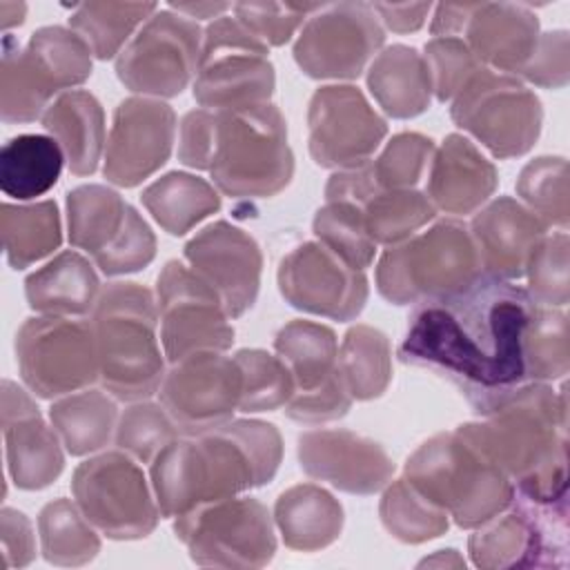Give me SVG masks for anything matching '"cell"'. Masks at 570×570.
Returning a JSON list of instances; mask_svg holds the SVG:
<instances>
[{"label":"cell","instance_id":"cell-1","mask_svg":"<svg viewBox=\"0 0 570 570\" xmlns=\"http://www.w3.org/2000/svg\"><path fill=\"white\" fill-rule=\"evenodd\" d=\"M534 307L525 287L483 274L461 292L419 303L399 358L450 381L485 416L528 383L523 332Z\"/></svg>","mask_w":570,"mask_h":570},{"label":"cell","instance_id":"cell-2","mask_svg":"<svg viewBox=\"0 0 570 570\" xmlns=\"http://www.w3.org/2000/svg\"><path fill=\"white\" fill-rule=\"evenodd\" d=\"M283 461L274 423L232 419L225 425L176 439L151 461V488L160 517L176 519L198 505L238 497L269 483Z\"/></svg>","mask_w":570,"mask_h":570},{"label":"cell","instance_id":"cell-3","mask_svg":"<svg viewBox=\"0 0 570 570\" xmlns=\"http://www.w3.org/2000/svg\"><path fill=\"white\" fill-rule=\"evenodd\" d=\"M512 481L517 494L550 503L568 497V396L528 381L483 421L456 428Z\"/></svg>","mask_w":570,"mask_h":570},{"label":"cell","instance_id":"cell-4","mask_svg":"<svg viewBox=\"0 0 570 570\" xmlns=\"http://www.w3.org/2000/svg\"><path fill=\"white\" fill-rule=\"evenodd\" d=\"M156 294L134 281L107 283L91 312L100 383L118 401H145L165 379Z\"/></svg>","mask_w":570,"mask_h":570},{"label":"cell","instance_id":"cell-5","mask_svg":"<svg viewBox=\"0 0 570 570\" xmlns=\"http://www.w3.org/2000/svg\"><path fill=\"white\" fill-rule=\"evenodd\" d=\"M403 476L463 530L485 523L517 494L508 474L459 430L421 443L407 456Z\"/></svg>","mask_w":570,"mask_h":570},{"label":"cell","instance_id":"cell-6","mask_svg":"<svg viewBox=\"0 0 570 570\" xmlns=\"http://www.w3.org/2000/svg\"><path fill=\"white\" fill-rule=\"evenodd\" d=\"M214 187L232 198H272L294 176L287 122L272 102L214 111L207 169Z\"/></svg>","mask_w":570,"mask_h":570},{"label":"cell","instance_id":"cell-7","mask_svg":"<svg viewBox=\"0 0 570 570\" xmlns=\"http://www.w3.org/2000/svg\"><path fill=\"white\" fill-rule=\"evenodd\" d=\"M91 56L87 42L60 24L40 27L24 47L13 36H4L0 67L2 122L18 125L42 118L60 94L89 80Z\"/></svg>","mask_w":570,"mask_h":570},{"label":"cell","instance_id":"cell-8","mask_svg":"<svg viewBox=\"0 0 570 570\" xmlns=\"http://www.w3.org/2000/svg\"><path fill=\"white\" fill-rule=\"evenodd\" d=\"M481 276L470 229L456 218H443L390 245L376 263V289L392 305H419L450 296Z\"/></svg>","mask_w":570,"mask_h":570},{"label":"cell","instance_id":"cell-9","mask_svg":"<svg viewBox=\"0 0 570 570\" xmlns=\"http://www.w3.org/2000/svg\"><path fill=\"white\" fill-rule=\"evenodd\" d=\"M269 47L236 16H220L203 31L194 100L209 111L267 105L276 89Z\"/></svg>","mask_w":570,"mask_h":570},{"label":"cell","instance_id":"cell-10","mask_svg":"<svg viewBox=\"0 0 570 570\" xmlns=\"http://www.w3.org/2000/svg\"><path fill=\"white\" fill-rule=\"evenodd\" d=\"M468 552L483 570L568 568L566 497L539 503L514 494L505 510L474 528Z\"/></svg>","mask_w":570,"mask_h":570},{"label":"cell","instance_id":"cell-11","mask_svg":"<svg viewBox=\"0 0 570 570\" xmlns=\"http://www.w3.org/2000/svg\"><path fill=\"white\" fill-rule=\"evenodd\" d=\"M450 116L456 127L501 160L528 154L543 125L539 96L517 76L497 73L488 67L476 71L452 98Z\"/></svg>","mask_w":570,"mask_h":570},{"label":"cell","instance_id":"cell-12","mask_svg":"<svg viewBox=\"0 0 570 570\" xmlns=\"http://www.w3.org/2000/svg\"><path fill=\"white\" fill-rule=\"evenodd\" d=\"M274 517L252 497L198 505L174 519V534L203 568H263L276 554Z\"/></svg>","mask_w":570,"mask_h":570},{"label":"cell","instance_id":"cell-13","mask_svg":"<svg viewBox=\"0 0 570 570\" xmlns=\"http://www.w3.org/2000/svg\"><path fill=\"white\" fill-rule=\"evenodd\" d=\"M73 501L91 525L114 541L149 537L160 519L154 488L138 461L122 450L82 461L71 476Z\"/></svg>","mask_w":570,"mask_h":570},{"label":"cell","instance_id":"cell-14","mask_svg":"<svg viewBox=\"0 0 570 570\" xmlns=\"http://www.w3.org/2000/svg\"><path fill=\"white\" fill-rule=\"evenodd\" d=\"M16 361L22 383L40 399L80 392L100 379L91 321L31 316L16 334Z\"/></svg>","mask_w":570,"mask_h":570},{"label":"cell","instance_id":"cell-15","mask_svg":"<svg viewBox=\"0 0 570 570\" xmlns=\"http://www.w3.org/2000/svg\"><path fill=\"white\" fill-rule=\"evenodd\" d=\"M203 45L196 20L158 9L116 58L118 80L136 96L174 98L194 82Z\"/></svg>","mask_w":570,"mask_h":570},{"label":"cell","instance_id":"cell-16","mask_svg":"<svg viewBox=\"0 0 570 570\" xmlns=\"http://www.w3.org/2000/svg\"><path fill=\"white\" fill-rule=\"evenodd\" d=\"M160 343L167 363L198 352H227L234 327L220 296L189 267L167 261L156 281Z\"/></svg>","mask_w":570,"mask_h":570},{"label":"cell","instance_id":"cell-17","mask_svg":"<svg viewBox=\"0 0 570 570\" xmlns=\"http://www.w3.org/2000/svg\"><path fill=\"white\" fill-rule=\"evenodd\" d=\"M385 42V29L367 2L323 4L296 42L294 62L314 80H354Z\"/></svg>","mask_w":570,"mask_h":570},{"label":"cell","instance_id":"cell-18","mask_svg":"<svg viewBox=\"0 0 570 570\" xmlns=\"http://www.w3.org/2000/svg\"><path fill=\"white\" fill-rule=\"evenodd\" d=\"M307 147L318 167L354 169L372 160L387 136L385 118L354 85H323L307 107Z\"/></svg>","mask_w":570,"mask_h":570},{"label":"cell","instance_id":"cell-19","mask_svg":"<svg viewBox=\"0 0 570 570\" xmlns=\"http://www.w3.org/2000/svg\"><path fill=\"white\" fill-rule=\"evenodd\" d=\"M243 376L234 356L198 352L165 372L158 396L178 432L198 436L234 419L240 405Z\"/></svg>","mask_w":570,"mask_h":570},{"label":"cell","instance_id":"cell-20","mask_svg":"<svg viewBox=\"0 0 570 570\" xmlns=\"http://www.w3.org/2000/svg\"><path fill=\"white\" fill-rule=\"evenodd\" d=\"M276 283L292 307L338 323L354 321L370 296L365 272L350 267L318 240L287 252L278 263Z\"/></svg>","mask_w":570,"mask_h":570},{"label":"cell","instance_id":"cell-21","mask_svg":"<svg viewBox=\"0 0 570 570\" xmlns=\"http://www.w3.org/2000/svg\"><path fill=\"white\" fill-rule=\"evenodd\" d=\"M176 114L158 98L129 96L114 109L107 134L102 174L116 187H136L154 176L171 156Z\"/></svg>","mask_w":570,"mask_h":570},{"label":"cell","instance_id":"cell-22","mask_svg":"<svg viewBox=\"0 0 570 570\" xmlns=\"http://www.w3.org/2000/svg\"><path fill=\"white\" fill-rule=\"evenodd\" d=\"M187 265L220 296L229 318L243 316L258 296L263 254L245 229L214 220L185 245Z\"/></svg>","mask_w":570,"mask_h":570},{"label":"cell","instance_id":"cell-23","mask_svg":"<svg viewBox=\"0 0 570 570\" xmlns=\"http://www.w3.org/2000/svg\"><path fill=\"white\" fill-rule=\"evenodd\" d=\"M296 454L307 476L361 497L381 492L396 470L381 443L352 430H307Z\"/></svg>","mask_w":570,"mask_h":570},{"label":"cell","instance_id":"cell-24","mask_svg":"<svg viewBox=\"0 0 570 570\" xmlns=\"http://www.w3.org/2000/svg\"><path fill=\"white\" fill-rule=\"evenodd\" d=\"M0 425L11 481L20 490L51 485L65 470V445L29 392L9 379L0 385Z\"/></svg>","mask_w":570,"mask_h":570},{"label":"cell","instance_id":"cell-25","mask_svg":"<svg viewBox=\"0 0 570 570\" xmlns=\"http://www.w3.org/2000/svg\"><path fill=\"white\" fill-rule=\"evenodd\" d=\"M481 272L501 281H519L530 254L548 234V225L521 200L499 196L488 200L468 225Z\"/></svg>","mask_w":570,"mask_h":570},{"label":"cell","instance_id":"cell-26","mask_svg":"<svg viewBox=\"0 0 570 570\" xmlns=\"http://www.w3.org/2000/svg\"><path fill=\"white\" fill-rule=\"evenodd\" d=\"M539 36V18L530 4L474 2L461 38L483 67L519 78Z\"/></svg>","mask_w":570,"mask_h":570},{"label":"cell","instance_id":"cell-27","mask_svg":"<svg viewBox=\"0 0 570 570\" xmlns=\"http://www.w3.org/2000/svg\"><path fill=\"white\" fill-rule=\"evenodd\" d=\"M499 174L492 160L463 134H448L434 151L425 196L436 212L468 216L479 212L497 191Z\"/></svg>","mask_w":570,"mask_h":570},{"label":"cell","instance_id":"cell-28","mask_svg":"<svg viewBox=\"0 0 570 570\" xmlns=\"http://www.w3.org/2000/svg\"><path fill=\"white\" fill-rule=\"evenodd\" d=\"M47 134L60 145L73 176H91L105 156V109L85 89L60 94L40 118Z\"/></svg>","mask_w":570,"mask_h":570},{"label":"cell","instance_id":"cell-29","mask_svg":"<svg viewBox=\"0 0 570 570\" xmlns=\"http://www.w3.org/2000/svg\"><path fill=\"white\" fill-rule=\"evenodd\" d=\"M100 289L94 263L76 249L60 252L24 281L29 307L45 316L73 318L91 314Z\"/></svg>","mask_w":570,"mask_h":570},{"label":"cell","instance_id":"cell-30","mask_svg":"<svg viewBox=\"0 0 570 570\" xmlns=\"http://www.w3.org/2000/svg\"><path fill=\"white\" fill-rule=\"evenodd\" d=\"M272 517L283 543L296 552H318L332 546L345 523L341 501L316 483L283 490Z\"/></svg>","mask_w":570,"mask_h":570},{"label":"cell","instance_id":"cell-31","mask_svg":"<svg viewBox=\"0 0 570 570\" xmlns=\"http://www.w3.org/2000/svg\"><path fill=\"white\" fill-rule=\"evenodd\" d=\"M367 89L387 116L399 120L421 116L432 102V78L423 53L401 42L381 49L367 67Z\"/></svg>","mask_w":570,"mask_h":570},{"label":"cell","instance_id":"cell-32","mask_svg":"<svg viewBox=\"0 0 570 570\" xmlns=\"http://www.w3.org/2000/svg\"><path fill=\"white\" fill-rule=\"evenodd\" d=\"M145 209L171 236H185L220 209L218 189L189 171H169L140 194Z\"/></svg>","mask_w":570,"mask_h":570},{"label":"cell","instance_id":"cell-33","mask_svg":"<svg viewBox=\"0 0 570 570\" xmlns=\"http://www.w3.org/2000/svg\"><path fill=\"white\" fill-rule=\"evenodd\" d=\"M65 165V154L51 136H13L0 149V189L16 200H33L58 183Z\"/></svg>","mask_w":570,"mask_h":570},{"label":"cell","instance_id":"cell-34","mask_svg":"<svg viewBox=\"0 0 570 570\" xmlns=\"http://www.w3.org/2000/svg\"><path fill=\"white\" fill-rule=\"evenodd\" d=\"M49 421L65 450L71 456H85L111 441L118 425V407L107 390L85 387L56 399L49 407Z\"/></svg>","mask_w":570,"mask_h":570},{"label":"cell","instance_id":"cell-35","mask_svg":"<svg viewBox=\"0 0 570 570\" xmlns=\"http://www.w3.org/2000/svg\"><path fill=\"white\" fill-rule=\"evenodd\" d=\"M129 203L107 185H78L67 194V236L91 258L102 254L122 232Z\"/></svg>","mask_w":570,"mask_h":570},{"label":"cell","instance_id":"cell-36","mask_svg":"<svg viewBox=\"0 0 570 570\" xmlns=\"http://www.w3.org/2000/svg\"><path fill=\"white\" fill-rule=\"evenodd\" d=\"M274 350L294 379V394L316 390L338 367L336 334L323 323L305 318L285 323L274 336Z\"/></svg>","mask_w":570,"mask_h":570},{"label":"cell","instance_id":"cell-37","mask_svg":"<svg viewBox=\"0 0 570 570\" xmlns=\"http://www.w3.org/2000/svg\"><path fill=\"white\" fill-rule=\"evenodd\" d=\"M0 236L7 263L13 269H24L62 243V225L56 200H38L27 205L2 203Z\"/></svg>","mask_w":570,"mask_h":570},{"label":"cell","instance_id":"cell-38","mask_svg":"<svg viewBox=\"0 0 570 570\" xmlns=\"http://www.w3.org/2000/svg\"><path fill=\"white\" fill-rule=\"evenodd\" d=\"M336 365L352 399H379L392 381L390 338L379 327L356 323L343 336Z\"/></svg>","mask_w":570,"mask_h":570},{"label":"cell","instance_id":"cell-39","mask_svg":"<svg viewBox=\"0 0 570 570\" xmlns=\"http://www.w3.org/2000/svg\"><path fill=\"white\" fill-rule=\"evenodd\" d=\"M156 11V2H82L69 16V29L98 60H111Z\"/></svg>","mask_w":570,"mask_h":570},{"label":"cell","instance_id":"cell-40","mask_svg":"<svg viewBox=\"0 0 570 570\" xmlns=\"http://www.w3.org/2000/svg\"><path fill=\"white\" fill-rule=\"evenodd\" d=\"M40 552L47 563L76 568L94 561L100 552V537L76 501L53 499L38 514Z\"/></svg>","mask_w":570,"mask_h":570},{"label":"cell","instance_id":"cell-41","mask_svg":"<svg viewBox=\"0 0 570 570\" xmlns=\"http://www.w3.org/2000/svg\"><path fill=\"white\" fill-rule=\"evenodd\" d=\"M383 528L401 543H425L448 532L450 517L445 510L425 499L405 476L383 488L379 503Z\"/></svg>","mask_w":570,"mask_h":570},{"label":"cell","instance_id":"cell-42","mask_svg":"<svg viewBox=\"0 0 570 570\" xmlns=\"http://www.w3.org/2000/svg\"><path fill=\"white\" fill-rule=\"evenodd\" d=\"M376 245H396L434 220L436 209L419 189H374L361 205Z\"/></svg>","mask_w":570,"mask_h":570},{"label":"cell","instance_id":"cell-43","mask_svg":"<svg viewBox=\"0 0 570 570\" xmlns=\"http://www.w3.org/2000/svg\"><path fill=\"white\" fill-rule=\"evenodd\" d=\"M523 361L528 381L548 383L568 374L570 343L563 307H534L523 332Z\"/></svg>","mask_w":570,"mask_h":570},{"label":"cell","instance_id":"cell-44","mask_svg":"<svg viewBox=\"0 0 570 570\" xmlns=\"http://www.w3.org/2000/svg\"><path fill=\"white\" fill-rule=\"evenodd\" d=\"M312 229L316 240L350 267L365 272V267L372 265L379 245L372 240L363 209L356 203L325 200V205L314 214Z\"/></svg>","mask_w":570,"mask_h":570},{"label":"cell","instance_id":"cell-45","mask_svg":"<svg viewBox=\"0 0 570 570\" xmlns=\"http://www.w3.org/2000/svg\"><path fill=\"white\" fill-rule=\"evenodd\" d=\"M521 203L548 227L566 232L570 223L568 205V160L563 156L532 158L517 178Z\"/></svg>","mask_w":570,"mask_h":570},{"label":"cell","instance_id":"cell-46","mask_svg":"<svg viewBox=\"0 0 570 570\" xmlns=\"http://www.w3.org/2000/svg\"><path fill=\"white\" fill-rule=\"evenodd\" d=\"M234 361L243 376L238 412H272L289 403L296 390L294 379L276 354L258 347H245L234 354Z\"/></svg>","mask_w":570,"mask_h":570},{"label":"cell","instance_id":"cell-47","mask_svg":"<svg viewBox=\"0 0 570 570\" xmlns=\"http://www.w3.org/2000/svg\"><path fill=\"white\" fill-rule=\"evenodd\" d=\"M528 296L541 307H566L570 301V236L546 234L525 265Z\"/></svg>","mask_w":570,"mask_h":570},{"label":"cell","instance_id":"cell-48","mask_svg":"<svg viewBox=\"0 0 570 570\" xmlns=\"http://www.w3.org/2000/svg\"><path fill=\"white\" fill-rule=\"evenodd\" d=\"M178 428L160 403L134 401L118 416L116 445L138 463H151L160 450L178 439Z\"/></svg>","mask_w":570,"mask_h":570},{"label":"cell","instance_id":"cell-49","mask_svg":"<svg viewBox=\"0 0 570 570\" xmlns=\"http://www.w3.org/2000/svg\"><path fill=\"white\" fill-rule=\"evenodd\" d=\"M434 151L432 138L419 131L392 136L383 151L367 163L374 185L379 189H414L428 171Z\"/></svg>","mask_w":570,"mask_h":570},{"label":"cell","instance_id":"cell-50","mask_svg":"<svg viewBox=\"0 0 570 570\" xmlns=\"http://www.w3.org/2000/svg\"><path fill=\"white\" fill-rule=\"evenodd\" d=\"M423 58L430 69L432 94L439 102H452L468 80L483 69L463 38H432L425 42Z\"/></svg>","mask_w":570,"mask_h":570},{"label":"cell","instance_id":"cell-51","mask_svg":"<svg viewBox=\"0 0 570 570\" xmlns=\"http://www.w3.org/2000/svg\"><path fill=\"white\" fill-rule=\"evenodd\" d=\"M323 4L325 2H236L232 11L267 47H281L289 42L298 27H303L305 20Z\"/></svg>","mask_w":570,"mask_h":570},{"label":"cell","instance_id":"cell-52","mask_svg":"<svg viewBox=\"0 0 570 570\" xmlns=\"http://www.w3.org/2000/svg\"><path fill=\"white\" fill-rule=\"evenodd\" d=\"M156 256V236L149 223L129 205L127 220L118 238L94 261L105 276H122L145 269Z\"/></svg>","mask_w":570,"mask_h":570},{"label":"cell","instance_id":"cell-53","mask_svg":"<svg viewBox=\"0 0 570 570\" xmlns=\"http://www.w3.org/2000/svg\"><path fill=\"white\" fill-rule=\"evenodd\" d=\"M352 394L347 392L343 376L336 367V372L316 390L309 392H296L289 403L285 405L287 419L305 425H321L330 421L343 419L352 407Z\"/></svg>","mask_w":570,"mask_h":570},{"label":"cell","instance_id":"cell-54","mask_svg":"<svg viewBox=\"0 0 570 570\" xmlns=\"http://www.w3.org/2000/svg\"><path fill=\"white\" fill-rule=\"evenodd\" d=\"M525 80L543 89H561L570 80V40L568 31L557 29L539 36V42L519 73Z\"/></svg>","mask_w":570,"mask_h":570},{"label":"cell","instance_id":"cell-55","mask_svg":"<svg viewBox=\"0 0 570 570\" xmlns=\"http://www.w3.org/2000/svg\"><path fill=\"white\" fill-rule=\"evenodd\" d=\"M0 541L4 568H24L36 559V534L29 517L16 508L0 510Z\"/></svg>","mask_w":570,"mask_h":570},{"label":"cell","instance_id":"cell-56","mask_svg":"<svg viewBox=\"0 0 570 570\" xmlns=\"http://www.w3.org/2000/svg\"><path fill=\"white\" fill-rule=\"evenodd\" d=\"M214 127V111L191 109L183 116L178 129V160L191 169H207V154Z\"/></svg>","mask_w":570,"mask_h":570},{"label":"cell","instance_id":"cell-57","mask_svg":"<svg viewBox=\"0 0 570 570\" xmlns=\"http://www.w3.org/2000/svg\"><path fill=\"white\" fill-rule=\"evenodd\" d=\"M372 9L379 16L383 29H390L394 33H414L423 27L432 4L430 2H405V4L374 2Z\"/></svg>","mask_w":570,"mask_h":570},{"label":"cell","instance_id":"cell-58","mask_svg":"<svg viewBox=\"0 0 570 570\" xmlns=\"http://www.w3.org/2000/svg\"><path fill=\"white\" fill-rule=\"evenodd\" d=\"M474 2H463V4H452V2H441L434 9L430 33L434 38H461L465 22L470 18Z\"/></svg>","mask_w":570,"mask_h":570},{"label":"cell","instance_id":"cell-59","mask_svg":"<svg viewBox=\"0 0 570 570\" xmlns=\"http://www.w3.org/2000/svg\"><path fill=\"white\" fill-rule=\"evenodd\" d=\"M169 9L187 16V18H220L227 9H234L229 2H187V4H169Z\"/></svg>","mask_w":570,"mask_h":570},{"label":"cell","instance_id":"cell-60","mask_svg":"<svg viewBox=\"0 0 570 570\" xmlns=\"http://www.w3.org/2000/svg\"><path fill=\"white\" fill-rule=\"evenodd\" d=\"M27 16V4L24 2H11V0H0V27L7 31L16 24H22Z\"/></svg>","mask_w":570,"mask_h":570},{"label":"cell","instance_id":"cell-61","mask_svg":"<svg viewBox=\"0 0 570 570\" xmlns=\"http://www.w3.org/2000/svg\"><path fill=\"white\" fill-rule=\"evenodd\" d=\"M425 566H432V568H465V559L456 552V550H436L432 557H425L419 568H425Z\"/></svg>","mask_w":570,"mask_h":570}]
</instances>
